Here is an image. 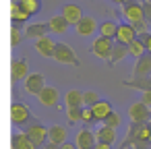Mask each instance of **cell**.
Wrapping results in <instances>:
<instances>
[{
	"label": "cell",
	"instance_id": "40",
	"mask_svg": "<svg viewBox=\"0 0 151 149\" xmlns=\"http://www.w3.org/2000/svg\"><path fill=\"white\" fill-rule=\"evenodd\" d=\"M42 149H60V145H56V143H50V141H48Z\"/></svg>",
	"mask_w": 151,
	"mask_h": 149
},
{
	"label": "cell",
	"instance_id": "33",
	"mask_svg": "<svg viewBox=\"0 0 151 149\" xmlns=\"http://www.w3.org/2000/svg\"><path fill=\"white\" fill-rule=\"evenodd\" d=\"M130 25H132V23H130ZM132 27H134V31L139 33V37H141V35L151 33V31H149V21H139V23H134Z\"/></svg>",
	"mask_w": 151,
	"mask_h": 149
},
{
	"label": "cell",
	"instance_id": "25",
	"mask_svg": "<svg viewBox=\"0 0 151 149\" xmlns=\"http://www.w3.org/2000/svg\"><path fill=\"white\" fill-rule=\"evenodd\" d=\"M128 54L134 58V60H139L141 56H145L147 54V48H145V42L141 40V37H137L132 44H128Z\"/></svg>",
	"mask_w": 151,
	"mask_h": 149
},
{
	"label": "cell",
	"instance_id": "12",
	"mask_svg": "<svg viewBox=\"0 0 151 149\" xmlns=\"http://www.w3.org/2000/svg\"><path fill=\"white\" fill-rule=\"evenodd\" d=\"M75 31H77V35H81V37H89V35H93V33L97 31V21H95L93 17L85 15V17L75 25Z\"/></svg>",
	"mask_w": 151,
	"mask_h": 149
},
{
	"label": "cell",
	"instance_id": "42",
	"mask_svg": "<svg viewBox=\"0 0 151 149\" xmlns=\"http://www.w3.org/2000/svg\"><path fill=\"white\" fill-rule=\"evenodd\" d=\"M112 2H114V4H126L128 0H112Z\"/></svg>",
	"mask_w": 151,
	"mask_h": 149
},
{
	"label": "cell",
	"instance_id": "6",
	"mask_svg": "<svg viewBox=\"0 0 151 149\" xmlns=\"http://www.w3.org/2000/svg\"><path fill=\"white\" fill-rule=\"evenodd\" d=\"M122 17L126 19V23H139L145 21V11L141 2H134V0H128L126 4H122Z\"/></svg>",
	"mask_w": 151,
	"mask_h": 149
},
{
	"label": "cell",
	"instance_id": "41",
	"mask_svg": "<svg viewBox=\"0 0 151 149\" xmlns=\"http://www.w3.org/2000/svg\"><path fill=\"white\" fill-rule=\"evenodd\" d=\"M95 149H112V145H108V143H97Z\"/></svg>",
	"mask_w": 151,
	"mask_h": 149
},
{
	"label": "cell",
	"instance_id": "29",
	"mask_svg": "<svg viewBox=\"0 0 151 149\" xmlns=\"http://www.w3.org/2000/svg\"><path fill=\"white\" fill-rule=\"evenodd\" d=\"M21 6H23V9H25L31 17H35V15L42 11V0H23Z\"/></svg>",
	"mask_w": 151,
	"mask_h": 149
},
{
	"label": "cell",
	"instance_id": "2",
	"mask_svg": "<svg viewBox=\"0 0 151 149\" xmlns=\"http://www.w3.org/2000/svg\"><path fill=\"white\" fill-rule=\"evenodd\" d=\"M116 40H110V37H104V35H99V37H95L93 40V44H91V52L99 58V60H110V56H112V52H114V44Z\"/></svg>",
	"mask_w": 151,
	"mask_h": 149
},
{
	"label": "cell",
	"instance_id": "13",
	"mask_svg": "<svg viewBox=\"0 0 151 149\" xmlns=\"http://www.w3.org/2000/svg\"><path fill=\"white\" fill-rule=\"evenodd\" d=\"M50 31H52V29H50L48 23H29V25H25V37H29V40H33V42L46 37Z\"/></svg>",
	"mask_w": 151,
	"mask_h": 149
},
{
	"label": "cell",
	"instance_id": "34",
	"mask_svg": "<svg viewBox=\"0 0 151 149\" xmlns=\"http://www.w3.org/2000/svg\"><path fill=\"white\" fill-rule=\"evenodd\" d=\"M83 99H85V106H93V104H97L101 97H99V93H95V91H85V93H83Z\"/></svg>",
	"mask_w": 151,
	"mask_h": 149
},
{
	"label": "cell",
	"instance_id": "24",
	"mask_svg": "<svg viewBox=\"0 0 151 149\" xmlns=\"http://www.w3.org/2000/svg\"><path fill=\"white\" fill-rule=\"evenodd\" d=\"M126 87H132V89H141V91H151V77H132V79H126L124 81Z\"/></svg>",
	"mask_w": 151,
	"mask_h": 149
},
{
	"label": "cell",
	"instance_id": "38",
	"mask_svg": "<svg viewBox=\"0 0 151 149\" xmlns=\"http://www.w3.org/2000/svg\"><path fill=\"white\" fill-rule=\"evenodd\" d=\"M141 101H145V104L151 108V91H143V97H141Z\"/></svg>",
	"mask_w": 151,
	"mask_h": 149
},
{
	"label": "cell",
	"instance_id": "3",
	"mask_svg": "<svg viewBox=\"0 0 151 149\" xmlns=\"http://www.w3.org/2000/svg\"><path fill=\"white\" fill-rule=\"evenodd\" d=\"M54 60L58 64H66V66H79V60L75 56V50L68 44L56 42V50H54Z\"/></svg>",
	"mask_w": 151,
	"mask_h": 149
},
{
	"label": "cell",
	"instance_id": "31",
	"mask_svg": "<svg viewBox=\"0 0 151 149\" xmlns=\"http://www.w3.org/2000/svg\"><path fill=\"white\" fill-rule=\"evenodd\" d=\"M101 124L112 126V128H118V126L122 124V118H120V114H118V112H110V114H108V118H106Z\"/></svg>",
	"mask_w": 151,
	"mask_h": 149
},
{
	"label": "cell",
	"instance_id": "36",
	"mask_svg": "<svg viewBox=\"0 0 151 149\" xmlns=\"http://www.w3.org/2000/svg\"><path fill=\"white\" fill-rule=\"evenodd\" d=\"M141 40L145 42V48H147V54H151V33H147V35H141Z\"/></svg>",
	"mask_w": 151,
	"mask_h": 149
},
{
	"label": "cell",
	"instance_id": "16",
	"mask_svg": "<svg viewBox=\"0 0 151 149\" xmlns=\"http://www.w3.org/2000/svg\"><path fill=\"white\" fill-rule=\"evenodd\" d=\"M132 77H139V79L151 77V54H145L137 60V64L132 68Z\"/></svg>",
	"mask_w": 151,
	"mask_h": 149
},
{
	"label": "cell",
	"instance_id": "7",
	"mask_svg": "<svg viewBox=\"0 0 151 149\" xmlns=\"http://www.w3.org/2000/svg\"><path fill=\"white\" fill-rule=\"evenodd\" d=\"M23 87H25V91L29 93V95H40L42 93V89L46 87V77L42 75V73H29V77L25 79V83H23Z\"/></svg>",
	"mask_w": 151,
	"mask_h": 149
},
{
	"label": "cell",
	"instance_id": "10",
	"mask_svg": "<svg viewBox=\"0 0 151 149\" xmlns=\"http://www.w3.org/2000/svg\"><path fill=\"white\" fill-rule=\"evenodd\" d=\"M37 99H40V104L46 106V108H56V106L60 104V93H58L56 87L46 85V87L42 89V93L37 95Z\"/></svg>",
	"mask_w": 151,
	"mask_h": 149
},
{
	"label": "cell",
	"instance_id": "27",
	"mask_svg": "<svg viewBox=\"0 0 151 149\" xmlns=\"http://www.w3.org/2000/svg\"><path fill=\"white\" fill-rule=\"evenodd\" d=\"M126 56H130L128 54V46H122V44H116L114 46V52H112V56H110V64H116V62H120L122 58H126Z\"/></svg>",
	"mask_w": 151,
	"mask_h": 149
},
{
	"label": "cell",
	"instance_id": "43",
	"mask_svg": "<svg viewBox=\"0 0 151 149\" xmlns=\"http://www.w3.org/2000/svg\"><path fill=\"white\" fill-rule=\"evenodd\" d=\"M11 2H17V4H21V2H23V0H11Z\"/></svg>",
	"mask_w": 151,
	"mask_h": 149
},
{
	"label": "cell",
	"instance_id": "20",
	"mask_svg": "<svg viewBox=\"0 0 151 149\" xmlns=\"http://www.w3.org/2000/svg\"><path fill=\"white\" fill-rule=\"evenodd\" d=\"M48 25H50L52 33H58V35L66 33V31H68V27H70V25H68V21H66L62 15H54V17H50Z\"/></svg>",
	"mask_w": 151,
	"mask_h": 149
},
{
	"label": "cell",
	"instance_id": "15",
	"mask_svg": "<svg viewBox=\"0 0 151 149\" xmlns=\"http://www.w3.org/2000/svg\"><path fill=\"white\" fill-rule=\"evenodd\" d=\"M35 50L40 56L44 58H54V50H56V42L50 40V35L42 37V40H35Z\"/></svg>",
	"mask_w": 151,
	"mask_h": 149
},
{
	"label": "cell",
	"instance_id": "35",
	"mask_svg": "<svg viewBox=\"0 0 151 149\" xmlns=\"http://www.w3.org/2000/svg\"><path fill=\"white\" fill-rule=\"evenodd\" d=\"M143 11H145V21L151 23V2L147 0V2H143Z\"/></svg>",
	"mask_w": 151,
	"mask_h": 149
},
{
	"label": "cell",
	"instance_id": "37",
	"mask_svg": "<svg viewBox=\"0 0 151 149\" xmlns=\"http://www.w3.org/2000/svg\"><path fill=\"white\" fill-rule=\"evenodd\" d=\"M151 143H145V141H134L132 143V149H149Z\"/></svg>",
	"mask_w": 151,
	"mask_h": 149
},
{
	"label": "cell",
	"instance_id": "39",
	"mask_svg": "<svg viewBox=\"0 0 151 149\" xmlns=\"http://www.w3.org/2000/svg\"><path fill=\"white\" fill-rule=\"evenodd\" d=\"M60 149H79V147H77V143H68V141H66V143L60 145Z\"/></svg>",
	"mask_w": 151,
	"mask_h": 149
},
{
	"label": "cell",
	"instance_id": "26",
	"mask_svg": "<svg viewBox=\"0 0 151 149\" xmlns=\"http://www.w3.org/2000/svg\"><path fill=\"white\" fill-rule=\"evenodd\" d=\"M116 33H118V23H114V21L99 23V35L110 37V40H116Z\"/></svg>",
	"mask_w": 151,
	"mask_h": 149
},
{
	"label": "cell",
	"instance_id": "22",
	"mask_svg": "<svg viewBox=\"0 0 151 149\" xmlns=\"http://www.w3.org/2000/svg\"><path fill=\"white\" fill-rule=\"evenodd\" d=\"M11 145H13V149H37L25 132H15L11 139Z\"/></svg>",
	"mask_w": 151,
	"mask_h": 149
},
{
	"label": "cell",
	"instance_id": "4",
	"mask_svg": "<svg viewBox=\"0 0 151 149\" xmlns=\"http://www.w3.org/2000/svg\"><path fill=\"white\" fill-rule=\"evenodd\" d=\"M31 116L33 114H31L29 106H25L23 101H15L11 106V122L15 126H27L31 122Z\"/></svg>",
	"mask_w": 151,
	"mask_h": 149
},
{
	"label": "cell",
	"instance_id": "5",
	"mask_svg": "<svg viewBox=\"0 0 151 149\" xmlns=\"http://www.w3.org/2000/svg\"><path fill=\"white\" fill-rule=\"evenodd\" d=\"M126 114H128V120L130 122H149L151 120V108L145 101L130 104L128 110H126Z\"/></svg>",
	"mask_w": 151,
	"mask_h": 149
},
{
	"label": "cell",
	"instance_id": "30",
	"mask_svg": "<svg viewBox=\"0 0 151 149\" xmlns=\"http://www.w3.org/2000/svg\"><path fill=\"white\" fill-rule=\"evenodd\" d=\"M81 116H83V108H66V120H68V124L81 122Z\"/></svg>",
	"mask_w": 151,
	"mask_h": 149
},
{
	"label": "cell",
	"instance_id": "21",
	"mask_svg": "<svg viewBox=\"0 0 151 149\" xmlns=\"http://www.w3.org/2000/svg\"><path fill=\"white\" fill-rule=\"evenodd\" d=\"M95 135H97V143H108V145L116 143V128H112V126L101 124L99 130H95Z\"/></svg>",
	"mask_w": 151,
	"mask_h": 149
},
{
	"label": "cell",
	"instance_id": "1",
	"mask_svg": "<svg viewBox=\"0 0 151 149\" xmlns=\"http://www.w3.org/2000/svg\"><path fill=\"white\" fill-rule=\"evenodd\" d=\"M23 132L33 141V145H35L37 149H42V147L50 141V126H44V124H42V122H37V120L29 122V124H27V128H25Z\"/></svg>",
	"mask_w": 151,
	"mask_h": 149
},
{
	"label": "cell",
	"instance_id": "18",
	"mask_svg": "<svg viewBox=\"0 0 151 149\" xmlns=\"http://www.w3.org/2000/svg\"><path fill=\"white\" fill-rule=\"evenodd\" d=\"M68 141V130L66 126L62 124H52L50 126V143H56V145H62Z\"/></svg>",
	"mask_w": 151,
	"mask_h": 149
},
{
	"label": "cell",
	"instance_id": "14",
	"mask_svg": "<svg viewBox=\"0 0 151 149\" xmlns=\"http://www.w3.org/2000/svg\"><path fill=\"white\" fill-rule=\"evenodd\" d=\"M60 15H62V17L68 21V25H73V27H75V25H77L83 17H85V15H83V11H81V6H79V4H73V2L64 4Z\"/></svg>",
	"mask_w": 151,
	"mask_h": 149
},
{
	"label": "cell",
	"instance_id": "19",
	"mask_svg": "<svg viewBox=\"0 0 151 149\" xmlns=\"http://www.w3.org/2000/svg\"><path fill=\"white\" fill-rule=\"evenodd\" d=\"M83 93H85V91H79V89H70V91H66V95H64V104H66V108H83V106H85Z\"/></svg>",
	"mask_w": 151,
	"mask_h": 149
},
{
	"label": "cell",
	"instance_id": "11",
	"mask_svg": "<svg viewBox=\"0 0 151 149\" xmlns=\"http://www.w3.org/2000/svg\"><path fill=\"white\" fill-rule=\"evenodd\" d=\"M29 77V66H27V60L25 58H15L11 62V79L17 83V81H25Z\"/></svg>",
	"mask_w": 151,
	"mask_h": 149
},
{
	"label": "cell",
	"instance_id": "17",
	"mask_svg": "<svg viewBox=\"0 0 151 149\" xmlns=\"http://www.w3.org/2000/svg\"><path fill=\"white\" fill-rule=\"evenodd\" d=\"M89 108L93 110V116H95L97 122H104V120L108 118V114L114 112V110H112V104H110L108 99H99L97 104H93V106H89Z\"/></svg>",
	"mask_w": 151,
	"mask_h": 149
},
{
	"label": "cell",
	"instance_id": "32",
	"mask_svg": "<svg viewBox=\"0 0 151 149\" xmlns=\"http://www.w3.org/2000/svg\"><path fill=\"white\" fill-rule=\"evenodd\" d=\"M81 122H83L85 126H91L93 122H97V120H95V116H93V110H91L89 106H83V116H81Z\"/></svg>",
	"mask_w": 151,
	"mask_h": 149
},
{
	"label": "cell",
	"instance_id": "8",
	"mask_svg": "<svg viewBox=\"0 0 151 149\" xmlns=\"http://www.w3.org/2000/svg\"><path fill=\"white\" fill-rule=\"evenodd\" d=\"M75 143H77L79 149H95V145H97V135H95L89 126H85V128H81V130L77 132Z\"/></svg>",
	"mask_w": 151,
	"mask_h": 149
},
{
	"label": "cell",
	"instance_id": "23",
	"mask_svg": "<svg viewBox=\"0 0 151 149\" xmlns=\"http://www.w3.org/2000/svg\"><path fill=\"white\" fill-rule=\"evenodd\" d=\"M29 13L21 6V4H17V2H11V19H13V23H19V25H23V23H27L29 21Z\"/></svg>",
	"mask_w": 151,
	"mask_h": 149
},
{
	"label": "cell",
	"instance_id": "28",
	"mask_svg": "<svg viewBox=\"0 0 151 149\" xmlns=\"http://www.w3.org/2000/svg\"><path fill=\"white\" fill-rule=\"evenodd\" d=\"M23 37H25V29H21L19 23H13V27H11V46L17 48L23 42Z\"/></svg>",
	"mask_w": 151,
	"mask_h": 149
},
{
	"label": "cell",
	"instance_id": "9",
	"mask_svg": "<svg viewBox=\"0 0 151 149\" xmlns=\"http://www.w3.org/2000/svg\"><path fill=\"white\" fill-rule=\"evenodd\" d=\"M139 37V33L134 31V27L130 23H118V33H116V44L128 46Z\"/></svg>",
	"mask_w": 151,
	"mask_h": 149
}]
</instances>
